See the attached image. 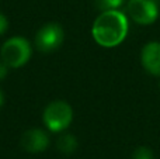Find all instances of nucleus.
<instances>
[{"mask_svg": "<svg viewBox=\"0 0 160 159\" xmlns=\"http://www.w3.org/2000/svg\"><path fill=\"white\" fill-rule=\"evenodd\" d=\"M65 39L63 28L56 23L42 25L35 35V45L41 52H52L58 49Z\"/></svg>", "mask_w": 160, "mask_h": 159, "instance_id": "5", "label": "nucleus"}, {"mask_svg": "<svg viewBox=\"0 0 160 159\" xmlns=\"http://www.w3.org/2000/svg\"><path fill=\"white\" fill-rule=\"evenodd\" d=\"M159 87H160V82H159Z\"/></svg>", "mask_w": 160, "mask_h": 159, "instance_id": "14", "label": "nucleus"}, {"mask_svg": "<svg viewBox=\"0 0 160 159\" xmlns=\"http://www.w3.org/2000/svg\"><path fill=\"white\" fill-rule=\"evenodd\" d=\"M141 64L149 75L160 78V42L150 41L141 51Z\"/></svg>", "mask_w": 160, "mask_h": 159, "instance_id": "6", "label": "nucleus"}, {"mask_svg": "<svg viewBox=\"0 0 160 159\" xmlns=\"http://www.w3.org/2000/svg\"><path fill=\"white\" fill-rule=\"evenodd\" d=\"M132 159H155V155H153L152 149L148 146H139L133 152Z\"/></svg>", "mask_w": 160, "mask_h": 159, "instance_id": "9", "label": "nucleus"}, {"mask_svg": "<svg viewBox=\"0 0 160 159\" xmlns=\"http://www.w3.org/2000/svg\"><path fill=\"white\" fill-rule=\"evenodd\" d=\"M128 17L118 8L102 10V13L94 20L91 27L94 41L104 48H114L122 44L128 35Z\"/></svg>", "mask_w": 160, "mask_h": 159, "instance_id": "1", "label": "nucleus"}, {"mask_svg": "<svg viewBox=\"0 0 160 159\" xmlns=\"http://www.w3.org/2000/svg\"><path fill=\"white\" fill-rule=\"evenodd\" d=\"M31 56V45L22 37H13L3 44L0 58L8 68H20L28 62Z\"/></svg>", "mask_w": 160, "mask_h": 159, "instance_id": "2", "label": "nucleus"}, {"mask_svg": "<svg viewBox=\"0 0 160 159\" xmlns=\"http://www.w3.org/2000/svg\"><path fill=\"white\" fill-rule=\"evenodd\" d=\"M7 27H8V21L6 18V16L3 13H0V35L4 34L7 31Z\"/></svg>", "mask_w": 160, "mask_h": 159, "instance_id": "11", "label": "nucleus"}, {"mask_svg": "<svg viewBox=\"0 0 160 159\" xmlns=\"http://www.w3.org/2000/svg\"><path fill=\"white\" fill-rule=\"evenodd\" d=\"M58 148L63 154H72L78 148V140L72 134H62L58 138Z\"/></svg>", "mask_w": 160, "mask_h": 159, "instance_id": "8", "label": "nucleus"}, {"mask_svg": "<svg viewBox=\"0 0 160 159\" xmlns=\"http://www.w3.org/2000/svg\"><path fill=\"white\" fill-rule=\"evenodd\" d=\"M7 72H8V66L2 61L0 62V80H3L7 76Z\"/></svg>", "mask_w": 160, "mask_h": 159, "instance_id": "12", "label": "nucleus"}, {"mask_svg": "<svg viewBox=\"0 0 160 159\" xmlns=\"http://www.w3.org/2000/svg\"><path fill=\"white\" fill-rule=\"evenodd\" d=\"M127 11L131 20L139 25H150L159 17V6L155 0H129Z\"/></svg>", "mask_w": 160, "mask_h": 159, "instance_id": "4", "label": "nucleus"}, {"mask_svg": "<svg viewBox=\"0 0 160 159\" xmlns=\"http://www.w3.org/2000/svg\"><path fill=\"white\" fill-rule=\"evenodd\" d=\"M3 103H4V96H3L2 90H0V107L3 106Z\"/></svg>", "mask_w": 160, "mask_h": 159, "instance_id": "13", "label": "nucleus"}, {"mask_svg": "<svg viewBox=\"0 0 160 159\" xmlns=\"http://www.w3.org/2000/svg\"><path fill=\"white\" fill-rule=\"evenodd\" d=\"M20 142H21V146L24 151L31 152V154H38V152H42L48 148V145H49V137L42 130L32 128L22 134Z\"/></svg>", "mask_w": 160, "mask_h": 159, "instance_id": "7", "label": "nucleus"}, {"mask_svg": "<svg viewBox=\"0 0 160 159\" xmlns=\"http://www.w3.org/2000/svg\"><path fill=\"white\" fill-rule=\"evenodd\" d=\"M42 120H44L47 128L52 132H62L70 126L73 120L72 107L66 101H52L45 107Z\"/></svg>", "mask_w": 160, "mask_h": 159, "instance_id": "3", "label": "nucleus"}, {"mask_svg": "<svg viewBox=\"0 0 160 159\" xmlns=\"http://www.w3.org/2000/svg\"><path fill=\"white\" fill-rule=\"evenodd\" d=\"M125 0H98V7L102 10H112L124 4Z\"/></svg>", "mask_w": 160, "mask_h": 159, "instance_id": "10", "label": "nucleus"}]
</instances>
